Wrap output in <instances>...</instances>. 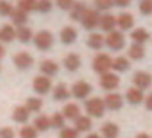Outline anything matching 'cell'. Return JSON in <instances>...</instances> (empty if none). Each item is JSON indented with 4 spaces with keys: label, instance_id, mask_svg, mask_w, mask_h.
<instances>
[{
    "label": "cell",
    "instance_id": "6da1fadb",
    "mask_svg": "<svg viewBox=\"0 0 152 138\" xmlns=\"http://www.w3.org/2000/svg\"><path fill=\"white\" fill-rule=\"evenodd\" d=\"M91 66H93V70L97 74H100V76L107 74L109 68L113 66V57H109V54H99V56H95Z\"/></svg>",
    "mask_w": 152,
    "mask_h": 138
},
{
    "label": "cell",
    "instance_id": "7a4b0ae2",
    "mask_svg": "<svg viewBox=\"0 0 152 138\" xmlns=\"http://www.w3.org/2000/svg\"><path fill=\"white\" fill-rule=\"evenodd\" d=\"M86 111L90 117H95V118H100L106 111V102L104 99H99V97H93V99H88L86 101Z\"/></svg>",
    "mask_w": 152,
    "mask_h": 138
},
{
    "label": "cell",
    "instance_id": "3957f363",
    "mask_svg": "<svg viewBox=\"0 0 152 138\" xmlns=\"http://www.w3.org/2000/svg\"><path fill=\"white\" fill-rule=\"evenodd\" d=\"M32 40H34V45L39 50H48L54 45V34L50 31H39Z\"/></svg>",
    "mask_w": 152,
    "mask_h": 138
},
{
    "label": "cell",
    "instance_id": "277c9868",
    "mask_svg": "<svg viewBox=\"0 0 152 138\" xmlns=\"http://www.w3.org/2000/svg\"><path fill=\"white\" fill-rule=\"evenodd\" d=\"M106 45H107L111 50H120V48H124V45H125V36H124L120 31H111V32H107V36H106Z\"/></svg>",
    "mask_w": 152,
    "mask_h": 138
},
{
    "label": "cell",
    "instance_id": "5b68a950",
    "mask_svg": "<svg viewBox=\"0 0 152 138\" xmlns=\"http://www.w3.org/2000/svg\"><path fill=\"white\" fill-rule=\"evenodd\" d=\"M81 23H83V27L88 29V31L95 29V27L100 23V15H99V11H95V9H86V13H84L83 18H81Z\"/></svg>",
    "mask_w": 152,
    "mask_h": 138
},
{
    "label": "cell",
    "instance_id": "8992f818",
    "mask_svg": "<svg viewBox=\"0 0 152 138\" xmlns=\"http://www.w3.org/2000/svg\"><path fill=\"white\" fill-rule=\"evenodd\" d=\"M91 84L86 83V81H77L73 86H72V95L75 99H88V95L91 93Z\"/></svg>",
    "mask_w": 152,
    "mask_h": 138
},
{
    "label": "cell",
    "instance_id": "52a82bcc",
    "mask_svg": "<svg viewBox=\"0 0 152 138\" xmlns=\"http://www.w3.org/2000/svg\"><path fill=\"white\" fill-rule=\"evenodd\" d=\"M50 88H52V83H50L48 77H45V76H38V77H34V81H32V90H34L36 93L45 95V93L50 92Z\"/></svg>",
    "mask_w": 152,
    "mask_h": 138
},
{
    "label": "cell",
    "instance_id": "ba28073f",
    "mask_svg": "<svg viewBox=\"0 0 152 138\" xmlns=\"http://www.w3.org/2000/svg\"><path fill=\"white\" fill-rule=\"evenodd\" d=\"M118 84H120V77L116 76V74H102L100 76V86L104 88V90H107V92H113L115 88H118Z\"/></svg>",
    "mask_w": 152,
    "mask_h": 138
},
{
    "label": "cell",
    "instance_id": "9c48e42d",
    "mask_svg": "<svg viewBox=\"0 0 152 138\" xmlns=\"http://www.w3.org/2000/svg\"><path fill=\"white\" fill-rule=\"evenodd\" d=\"M13 61H15V66L20 68V70H27V68H31L32 63H34V59H32V56L29 52H18L13 57Z\"/></svg>",
    "mask_w": 152,
    "mask_h": 138
},
{
    "label": "cell",
    "instance_id": "30bf717a",
    "mask_svg": "<svg viewBox=\"0 0 152 138\" xmlns=\"http://www.w3.org/2000/svg\"><path fill=\"white\" fill-rule=\"evenodd\" d=\"M39 70H41V74L45 76V77H54L57 72H59V65L56 63V61H52V59H45V61H41V65H39Z\"/></svg>",
    "mask_w": 152,
    "mask_h": 138
},
{
    "label": "cell",
    "instance_id": "8fae6325",
    "mask_svg": "<svg viewBox=\"0 0 152 138\" xmlns=\"http://www.w3.org/2000/svg\"><path fill=\"white\" fill-rule=\"evenodd\" d=\"M132 81H134V86L143 92L145 88H148L152 84V76L147 74V72H136L134 77H132Z\"/></svg>",
    "mask_w": 152,
    "mask_h": 138
},
{
    "label": "cell",
    "instance_id": "7c38bea8",
    "mask_svg": "<svg viewBox=\"0 0 152 138\" xmlns=\"http://www.w3.org/2000/svg\"><path fill=\"white\" fill-rule=\"evenodd\" d=\"M63 65H64V68L68 72H77L79 68H81V57L77 56V54H68L64 59H63Z\"/></svg>",
    "mask_w": 152,
    "mask_h": 138
},
{
    "label": "cell",
    "instance_id": "4fadbf2b",
    "mask_svg": "<svg viewBox=\"0 0 152 138\" xmlns=\"http://www.w3.org/2000/svg\"><path fill=\"white\" fill-rule=\"evenodd\" d=\"M104 102H106V108H109L113 111H116V109H120L124 106V99H122L120 93H107Z\"/></svg>",
    "mask_w": 152,
    "mask_h": 138
},
{
    "label": "cell",
    "instance_id": "5bb4252c",
    "mask_svg": "<svg viewBox=\"0 0 152 138\" xmlns=\"http://www.w3.org/2000/svg\"><path fill=\"white\" fill-rule=\"evenodd\" d=\"M116 25L122 29V31H129L134 27V16L131 13H122L116 16Z\"/></svg>",
    "mask_w": 152,
    "mask_h": 138
},
{
    "label": "cell",
    "instance_id": "9a60e30c",
    "mask_svg": "<svg viewBox=\"0 0 152 138\" xmlns=\"http://www.w3.org/2000/svg\"><path fill=\"white\" fill-rule=\"evenodd\" d=\"M100 29L102 31H107V32H111V31H115V27H116V16H113L111 13H106V15H100Z\"/></svg>",
    "mask_w": 152,
    "mask_h": 138
},
{
    "label": "cell",
    "instance_id": "2e32d148",
    "mask_svg": "<svg viewBox=\"0 0 152 138\" xmlns=\"http://www.w3.org/2000/svg\"><path fill=\"white\" fill-rule=\"evenodd\" d=\"M16 38V29L13 25H4L0 29V41L2 43H11Z\"/></svg>",
    "mask_w": 152,
    "mask_h": 138
},
{
    "label": "cell",
    "instance_id": "e0dca14e",
    "mask_svg": "<svg viewBox=\"0 0 152 138\" xmlns=\"http://www.w3.org/2000/svg\"><path fill=\"white\" fill-rule=\"evenodd\" d=\"M75 40H77V31L73 27H64L61 31V41L64 45H72V43H75Z\"/></svg>",
    "mask_w": 152,
    "mask_h": 138
},
{
    "label": "cell",
    "instance_id": "ac0fdd59",
    "mask_svg": "<svg viewBox=\"0 0 152 138\" xmlns=\"http://www.w3.org/2000/svg\"><path fill=\"white\" fill-rule=\"evenodd\" d=\"M61 113H63L64 118H70V120H75V118L81 117V109H79L77 104H66V106L63 108Z\"/></svg>",
    "mask_w": 152,
    "mask_h": 138
},
{
    "label": "cell",
    "instance_id": "d6986e66",
    "mask_svg": "<svg viewBox=\"0 0 152 138\" xmlns=\"http://www.w3.org/2000/svg\"><path fill=\"white\" fill-rule=\"evenodd\" d=\"M125 97H127V102H131V104H140V102H143V99H145V97H143V92H141L140 88H136V86H134V88H129Z\"/></svg>",
    "mask_w": 152,
    "mask_h": 138
},
{
    "label": "cell",
    "instance_id": "ffe728a7",
    "mask_svg": "<svg viewBox=\"0 0 152 138\" xmlns=\"http://www.w3.org/2000/svg\"><path fill=\"white\" fill-rule=\"evenodd\" d=\"M118 133H120V129L115 122H106L102 126V136L104 138H118Z\"/></svg>",
    "mask_w": 152,
    "mask_h": 138
},
{
    "label": "cell",
    "instance_id": "44dd1931",
    "mask_svg": "<svg viewBox=\"0 0 152 138\" xmlns=\"http://www.w3.org/2000/svg\"><path fill=\"white\" fill-rule=\"evenodd\" d=\"M86 9H88V7H86V4H84V2H75V4H73V7L70 9V18H72V20H79V22H81V18H83V15L86 13Z\"/></svg>",
    "mask_w": 152,
    "mask_h": 138
},
{
    "label": "cell",
    "instance_id": "7402d4cb",
    "mask_svg": "<svg viewBox=\"0 0 152 138\" xmlns=\"http://www.w3.org/2000/svg\"><path fill=\"white\" fill-rule=\"evenodd\" d=\"M106 45V38L102 36V34H99V32H91L90 34V38H88V47H91V48H102Z\"/></svg>",
    "mask_w": 152,
    "mask_h": 138
},
{
    "label": "cell",
    "instance_id": "603a6c76",
    "mask_svg": "<svg viewBox=\"0 0 152 138\" xmlns=\"http://www.w3.org/2000/svg\"><path fill=\"white\" fill-rule=\"evenodd\" d=\"M129 66H131V63H129V59L127 57H124V56H118V57H113V70H116V72H125V70H129Z\"/></svg>",
    "mask_w": 152,
    "mask_h": 138
},
{
    "label": "cell",
    "instance_id": "cb8c5ba5",
    "mask_svg": "<svg viewBox=\"0 0 152 138\" xmlns=\"http://www.w3.org/2000/svg\"><path fill=\"white\" fill-rule=\"evenodd\" d=\"M131 38H132V41H134V43L143 45V43H147V41L150 40V34H148L145 29H136V31H132V32H131Z\"/></svg>",
    "mask_w": 152,
    "mask_h": 138
},
{
    "label": "cell",
    "instance_id": "d4e9b609",
    "mask_svg": "<svg viewBox=\"0 0 152 138\" xmlns=\"http://www.w3.org/2000/svg\"><path fill=\"white\" fill-rule=\"evenodd\" d=\"M29 109L25 108V106H18V108H15V111H13V118H15V122H20V124H25L27 120H29Z\"/></svg>",
    "mask_w": 152,
    "mask_h": 138
},
{
    "label": "cell",
    "instance_id": "484cf974",
    "mask_svg": "<svg viewBox=\"0 0 152 138\" xmlns=\"http://www.w3.org/2000/svg\"><path fill=\"white\" fill-rule=\"evenodd\" d=\"M48 127H50V117L39 115V117L34 118V129H36L38 133H43V131H47Z\"/></svg>",
    "mask_w": 152,
    "mask_h": 138
},
{
    "label": "cell",
    "instance_id": "4316f807",
    "mask_svg": "<svg viewBox=\"0 0 152 138\" xmlns=\"http://www.w3.org/2000/svg\"><path fill=\"white\" fill-rule=\"evenodd\" d=\"M75 129L81 131V133H86V131H91V118L90 117H79L75 118Z\"/></svg>",
    "mask_w": 152,
    "mask_h": 138
},
{
    "label": "cell",
    "instance_id": "83f0119b",
    "mask_svg": "<svg viewBox=\"0 0 152 138\" xmlns=\"http://www.w3.org/2000/svg\"><path fill=\"white\" fill-rule=\"evenodd\" d=\"M27 13L25 11H22V9H15L13 11V15H11V20H13V23L15 25H18V27H25V23H27Z\"/></svg>",
    "mask_w": 152,
    "mask_h": 138
},
{
    "label": "cell",
    "instance_id": "f1b7e54d",
    "mask_svg": "<svg viewBox=\"0 0 152 138\" xmlns=\"http://www.w3.org/2000/svg\"><path fill=\"white\" fill-rule=\"evenodd\" d=\"M70 95H72V92L66 88V84H57L54 88V99L56 101H68Z\"/></svg>",
    "mask_w": 152,
    "mask_h": 138
},
{
    "label": "cell",
    "instance_id": "f546056e",
    "mask_svg": "<svg viewBox=\"0 0 152 138\" xmlns=\"http://www.w3.org/2000/svg\"><path fill=\"white\" fill-rule=\"evenodd\" d=\"M129 57H131V59H136V61L143 59V57H145V48H143V45H138V43L131 45V48H129Z\"/></svg>",
    "mask_w": 152,
    "mask_h": 138
},
{
    "label": "cell",
    "instance_id": "4dcf8cb0",
    "mask_svg": "<svg viewBox=\"0 0 152 138\" xmlns=\"http://www.w3.org/2000/svg\"><path fill=\"white\" fill-rule=\"evenodd\" d=\"M16 38L22 41V43H29L32 40V31L29 27H18L16 29Z\"/></svg>",
    "mask_w": 152,
    "mask_h": 138
},
{
    "label": "cell",
    "instance_id": "1f68e13d",
    "mask_svg": "<svg viewBox=\"0 0 152 138\" xmlns=\"http://www.w3.org/2000/svg\"><path fill=\"white\" fill-rule=\"evenodd\" d=\"M41 106H43V102L38 97H29L27 99V104H25V108L29 109V113H38L41 109Z\"/></svg>",
    "mask_w": 152,
    "mask_h": 138
},
{
    "label": "cell",
    "instance_id": "d6a6232c",
    "mask_svg": "<svg viewBox=\"0 0 152 138\" xmlns=\"http://www.w3.org/2000/svg\"><path fill=\"white\" fill-rule=\"evenodd\" d=\"M64 117H63V113H54L52 117H50V127H56V129H63L64 127Z\"/></svg>",
    "mask_w": 152,
    "mask_h": 138
},
{
    "label": "cell",
    "instance_id": "836d02e7",
    "mask_svg": "<svg viewBox=\"0 0 152 138\" xmlns=\"http://www.w3.org/2000/svg\"><path fill=\"white\" fill-rule=\"evenodd\" d=\"M36 2H38V0H20V2H18V9H22L25 13H31V11L36 9Z\"/></svg>",
    "mask_w": 152,
    "mask_h": 138
},
{
    "label": "cell",
    "instance_id": "e575fe53",
    "mask_svg": "<svg viewBox=\"0 0 152 138\" xmlns=\"http://www.w3.org/2000/svg\"><path fill=\"white\" fill-rule=\"evenodd\" d=\"M15 11V7L11 6V2L7 0H0V16H11Z\"/></svg>",
    "mask_w": 152,
    "mask_h": 138
},
{
    "label": "cell",
    "instance_id": "d590c367",
    "mask_svg": "<svg viewBox=\"0 0 152 138\" xmlns=\"http://www.w3.org/2000/svg\"><path fill=\"white\" fill-rule=\"evenodd\" d=\"M20 138H38V131L34 126H23L20 131Z\"/></svg>",
    "mask_w": 152,
    "mask_h": 138
},
{
    "label": "cell",
    "instance_id": "8d00e7d4",
    "mask_svg": "<svg viewBox=\"0 0 152 138\" xmlns=\"http://www.w3.org/2000/svg\"><path fill=\"white\" fill-rule=\"evenodd\" d=\"M36 9H38V13L52 11V0H38V2H36Z\"/></svg>",
    "mask_w": 152,
    "mask_h": 138
},
{
    "label": "cell",
    "instance_id": "74e56055",
    "mask_svg": "<svg viewBox=\"0 0 152 138\" xmlns=\"http://www.w3.org/2000/svg\"><path fill=\"white\" fill-rule=\"evenodd\" d=\"M61 138H79V131L75 127H63L59 133Z\"/></svg>",
    "mask_w": 152,
    "mask_h": 138
},
{
    "label": "cell",
    "instance_id": "f35d334b",
    "mask_svg": "<svg viewBox=\"0 0 152 138\" xmlns=\"http://www.w3.org/2000/svg\"><path fill=\"white\" fill-rule=\"evenodd\" d=\"M113 6H115L113 0H95V7L99 11H109Z\"/></svg>",
    "mask_w": 152,
    "mask_h": 138
},
{
    "label": "cell",
    "instance_id": "ab89813d",
    "mask_svg": "<svg viewBox=\"0 0 152 138\" xmlns=\"http://www.w3.org/2000/svg\"><path fill=\"white\" fill-rule=\"evenodd\" d=\"M140 13L145 15V16L152 15V0H141L140 2Z\"/></svg>",
    "mask_w": 152,
    "mask_h": 138
},
{
    "label": "cell",
    "instance_id": "60d3db41",
    "mask_svg": "<svg viewBox=\"0 0 152 138\" xmlns=\"http://www.w3.org/2000/svg\"><path fill=\"white\" fill-rule=\"evenodd\" d=\"M56 4H57V7H61V9H72L73 7V4H75V0H56Z\"/></svg>",
    "mask_w": 152,
    "mask_h": 138
},
{
    "label": "cell",
    "instance_id": "b9f144b4",
    "mask_svg": "<svg viewBox=\"0 0 152 138\" xmlns=\"http://www.w3.org/2000/svg\"><path fill=\"white\" fill-rule=\"evenodd\" d=\"M0 138H15V131L11 127H2L0 129Z\"/></svg>",
    "mask_w": 152,
    "mask_h": 138
},
{
    "label": "cell",
    "instance_id": "7bdbcfd3",
    "mask_svg": "<svg viewBox=\"0 0 152 138\" xmlns=\"http://www.w3.org/2000/svg\"><path fill=\"white\" fill-rule=\"evenodd\" d=\"M113 2H115L116 6H120V7H127V6L131 4V0H113Z\"/></svg>",
    "mask_w": 152,
    "mask_h": 138
},
{
    "label": "cell",
    "instance_id": "ee69618b",
    "mask_svg": "<svg viewBox=\"0 0 152 138\" xmlns=\"http://www.w3.org/2000/svg\"><path fill=\"white\" fill-rule=\"evenodd\" d=\"M145 106H147V109H150V111H152V93L145 97Z\"/></svg>",
    "mask_w": 152,
    "mask_h": 138
},
{
    "label": "cell",
    "instance_id": "f6af8a7d",
    "mask_svg": "<svg viewBox=\"0 0 152 138\" xmlns=\"http://www.w3.org/2000/svg\"><path fill=\"white\" fill-rule=\"evenodd\" d=\"M86 138H102V136H100V134H97V133H90Z\"/></svg>",
    "mask_w": 152,
    "mask_h": 138
},
{
    "label": "cell",
    "instance_id": "bcb514c9",
    "mask_svg": "<svg viewBox=\"0 0 152 138\" xmlns=\"http://www.w3.org/2000/svg\"><path fill=\"white\" fill-rule=\"evenodd\" d=\"M4 56H6V48H4V47H2V45H0V59H2V57H4Z\"/></svg>",
    "mask_w": 152,
    "mask_h": 138
},
{
    "label": "cell",
    "instance_id": "7dc6e473",
    "mask_svg": "<svg viewBox=\"0 0 152 138\" xmlns=\"http://www.w3.org/2000/svg\"><path fill=\"white\" fill-rule=\"evenodd\" d=\"M136 138H150V136H148V134H147V133H140V134H138V136H136Z\"/></svg>",
    "mask_w": 152,
    "mask_h": 138
}]
</instances>
